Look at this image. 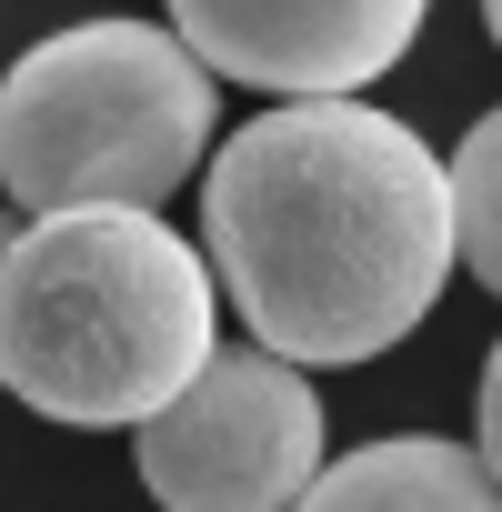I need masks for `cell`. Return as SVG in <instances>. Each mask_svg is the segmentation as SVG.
<instances>
[{
    "label": "cell",
    "instance_id": "obj_1",
    "mask_svg": "<svg viewBox=\"0 0 502 512\" xmlns=\"http://www.w3.org/2000/svg\"><path fill=\"white\" fill-rule=\"evenodd\" d=\"M201 251L262 352L372 362L462 262L452 161L372 101H282L201 171Z\"/></svg>",
    "mask_w": 502,
    "mask_h": 512
},
{
    "label": "cell",
    "instance_id": "obj_2",
    "mask_svg": "<svg viewBox=\"0 0 502 512\" xmlns=\"http://www.w3.org/2000/svg\"><path fill=\"white\" fill-rule=\"evenodd\" d=\"M221 352V282L161 211H51L0 272V392L41 422H161Z\"/></svg>",
    "mask_w": 502,
    "mask_h": 512
},
{
    "label": "cell",
    "instance_id": "obj_3",
    "mask_svg": "<svg viewBox=\"0 0 502 512\" xmlns=\"http://www.w3.org/2000/svg\"><path fill=\"white\" fill-rule=\"evenodd\" d=\"M221 91L161 21H71L0 71V191L51 211H161L211 151Z\"/></svg>",
    "mask_w": 502,
    "mask_h": 512
},
{
    "label": "cell",
    "instance_id": "obj_4",
    "mask_svg": "<svg viewBox=\"0 0 502 512\" xmlns=\"http://www.w3.org/2000/svg\"><path fill=\"white\" fill-rule=\"evenodd\" d=\"M141 492L161 512H302L322 462V392L302 382V362L262 352V342H221L211 372L141 422Z\"/></svg>",
    "mask_w": 502,
    "mask_h": 512
},
{
    "label": "cell",
    "instance_id": "obj_5",
    "mask_svg": "<svg viewBox=\"0 0 502 512\" xmlns=\"http://www.w3.org/2000/svg\"><path fill=\"white\" fill-rule=\"evenodd\" d=\"M161 11L211 81L352 101L422 41L432 0H161Z\"/></svg>",
    "mask_w": 502,
    "mask_h": 512
},
{
    "label": "cell",
    "instance_id": "obj_6",
    "mask_svg": "<svg viewBox=\"0 0 502 512\" xmlns=\"http://www.w3.org/2000/svg\"><path fill=\"white\" fill-rule=\"evenodd\" d=\"M302 512H502V482L472 442H432V432H392L342 452Z\"/></svg>",
    "mask_w": 502,
    "mask_h": 512
},
{
    "label": "cell",
    "instance_id": "obj_7",
    "mask_svg": "<svg viewBox=\"0 0 502 512\" xmlns=\"http://www.w3.org/2000/svg\"><path fill=\"white\" fill-rule=\"evenodd\" d=\"M452 221H462V272L502 302V111H482L452 151Z\"/></svg>",
    "mask_w": 502,
    "mask_h": 512
},
{
    "label": "cell",
    "instance_id": "obj_8",
    "mask_svg": "<svg viewBox=\"0 0 502 512\" xmlns=\"http://www.w3.org/2000/svg\"><path fill=\"white\" fill-rule=\"evenodd\" d=\"M472 452H482V462H492V482H502V342H492L482 392H472Z\"/></svg>",
    "mask_w": 502,
    "mask_h": 512
},
{
    "label": "cell",
    "instance_id": "obj_9",
    "mask_svg": "<svg viewBox=\"0 0 502 512\" xmlns=\"http://www.w3.org/2000/svg\"><path fill=\"white\" fill-rule=\"evenodd\" d=\"M11 251H21V221H11V211H0V272H11Z\"/></svg>",
    "mask_w": 502,
    "mask_h": 512
},
{
    "label": "cell",
    "instance_id": "obj_10",
    "mask_svg": "<svg viewBox=\"0 0 502 512\" xmlns=\"http://www.w3.org/2000/svg\"><path fill=\"white\" fill-rule=\"evenodd\" d=\"M482 31H492V41H502V0H482Z\"/></svg>",
    "mask_w": 502,
    "mask_h": 512
}]
</instances>
